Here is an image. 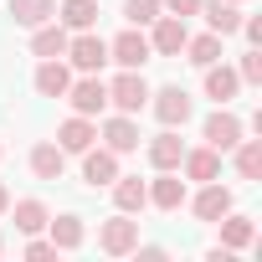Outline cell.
<instances>
[{"mask_svg": "<svg viewBox=\"0 0 262 262\" xmlns=\"http://www.w3.org/2000/svg\"><path fill=\"white\" fill-rule=\"evenodd\" d=\"M98 247L108 252V257H128L139 247V221L128 216V211H118V216H108L103 226H98Z\"/></svg>", "mask_w": 262, "mask_h": 262, "instance_id": "cell-1", "label": "cell"}, {"mask_svg": "<svg viewBox=\"0 0 262 262\" xmlns=\"http://www.w3.org/2000/svg\"><path fill=\"white\" fill-rule=\"evenodd\" d=\"M67 103H72V113H82V118H98V113L108 108V82H103L98 72H82V77H72V88H67Z\"/></svg>", "mask_w": 262, "mask_h": 262, "instance_id": "cell-2", "label": "cell"}, {"mask_svg": "<svg viewBox=\"0 0 262 262\" xmlns=\"http://www.w3.org/2000/svg\"><path fill=\"white\" fill-rule=\"evenodd\" d=\"M144 108H155V118L165 123V128H185V118H190V93L185 88H149V103Z\"/></svg>", "mask_w": 262, "mask_h": 262, "instance_id": "cell-3", "label": "cell"}, {"mask_svg": "<svg viewBox=\"0 0 262 262\" xmlns=\"http://www.w3.org/2000/svg\"><path fill=\"white\" fill-rule=\"evenodd\" d=\"M108 103H113L118 113H139V108L149 103V82L139 77V67H123V72L108 82Z\"/></svg>", "mask_w": 262, "mask_h": 262, "instance_id": "cell-4", "label": "cell"}, {"mask_svg": "<svg viewBox=\"0 0 262 262\" xmlns=\"http://www.w3.org/2000/svg\"><path fill=\"white\" fill-rule=\"evenodd\" d=\"M67 62H72L77 72H103V67H108V41H103L98 31H72Z\"/></svg>", "mask_w": 262, "mask_h": 262, "instance_id": "cell-5", "label": "cell"}, {"mask_svg": "<svg viewBox=\"0 0 262 262\" xmlns=\"http://www.w3.org/2000/svg\"><path fill=\"white\" fill-rule=\"evenodd\" d=\"M149 57H155V47H149L144 26H128V31H118L108 41V62H118V67H144Z\"/></svg>", "mask_w": 262, "mask_h": 262, "instance_id": "cell-6", "label": "cell"}, {"mask_svg": "<svg viewBox=\"0 0 262 262\" xmlns=\"http://www.w3.org/2000/svg\"><path fill=\"white\" fill-rule=\"evenodd\" d=\"M201 139H206V144H211L216 155H226V149H231V144L242 139V118H236V113H231L226 103H216V113H211V118L201 123Z\"/></svg>", "mask_w": 262, "mask_h": 262, "instance_id": "cell-7", "label": "cell"}, {"mask_svg": "<svg viewBox=\"0 0 262 262\" xmlns=\"http://www.w3.org/2000/svg\"><path fill=\"white\" fill-rule=\"evenodd\" d=\"M185 36H190V31H185L180 16H165V11H160V16L149 21V47H155V57H180V52H185Z\"/></svg>", "mask_w": 262, "mask_h": 262, "instance_id": "cell-8", "label": "cell"}, {"mask_svg": "<svg viewBox=\"0 0 262 262\" xmlns=\"http://www.w3.org/2000/svg\"><path fill=\"white\" fill-rule=\"evenodd\" d=\"M98 139H103V149H113V155H134V149H139V123H134V113H113V118H103Z\"/></svg>", "mask_w": 262, "mask_h": 262, "instance_id": "cell-9", "label": "cell"}, {"mask_svg": "<svg viewBox=\"0 0 262 262\" xmlns=\"http://www.w3.org/2000/svg\"><path fill=\"white\" fill-rule=\"evenodd\" d=\"M82 180H88L93 190L113 185V180H118V155L103 149V144H88V149H82Z\"/></svg>", "mask_w": 262, "mask_h": 262, "instance_id": "cell-10", "label": "cell"}, {"mask_svg": "<svg viewBox=\"0 0 262 262\" xmlns=\"http://www.w3.org/2000/svg\"><path fill=\"white\" fill-rule=\"evenodd\" d=\"M190 211H195V221H221L226 211H231V190L221 185V180H206L201 190H195V201H190Z\"/></svg>", "mask_w": 262, "mask_h": 262, "instance_id": "cell-11", "label": "cell"}, {"mask_svg": "<svg viewBox=\"0 0 262 262\" xmlns=\"http://www.w3.org/2000/svg\"><path fill=\"white\" fill-rule=\"evenodd\" d=\"M67 41H72V31L52 16V21H41V26H31V52L36 57H67Z\"/></svg>", "mask_w": 262, "mask_h": 262, "instance_id": "cell-12", "label": "cell"}, {"mask_svg": "<svg viewBox=\"0 0 262 262\" xmlns=\"http://www.w3.org/2000/svg\"><path fill=\"white\" fill-rule=\"evenodd\" d=\"M67 88H72V67H67L62 57H41V67H36V93H41V98H67Z\"/></svg>", "mask_w": 262, "mask_h": 262, "instance_id": "cell-13", "label": "cell"}, {"mask_svg": "<svg viewBox=\"0 0 262 262\" xmlns=\"http://www.w3.org/2000/svg\"><path fill=\"white\" fill-rule=\"evenodd\" d=\"M180 170H185V180H195V185H206V180H221V155H216L211 144H201V149H185V155H180Z\"/></svg>", "mask_w": 262, "mask_h": 262, "instance_id": "cell-14", "label": "cell"}, {"mask_svg": "<svg viewBox=\"0 0 262 262\" xmlns=\"http://www.w3.org/2000/svg\"><path fill=\"white\" fill-rule=\"evenodd\" d=\"M190 195H185V180L175 175V170H160L155 180H149V206H160V211H180Z\"/></svg>", "mask_w": 262, "mask_h": 262, "instance_id": "cell-15", "label": "cell"}, {"mask_svg": "<svg viewBox=\"0 0 262 262\" xmlns=\"http://www.w3.org/2000/svg\"><path fill=\"white\" fill-rule=\"evenodd\" d=\"M57 144H62L67 155H82L88 144H98V123H93V118H82V113H72V118L57 128Z\"/></svg>", "mask_w": 262, "mask_h": 262, "instance_id": "cell-16", "label": "cell"}, {"mask_svg": "<svg viewBox=\"0 0 262 262\" xmlns=\"http://www.w3.org/2000/svg\"><path fill=\"white\" fill-rule=\"evenodd\" d=\"M108 190H113V206H118V211H128V216L149 206V180H139V175H118Z\"/></svg>", "mask_w": 262, "mask_h": 262, "instance_id": "cell-17", "label": "cell"}, {"mask_svg": "<svg viewBox=\"0 0 262 262\" xmlns=\"http://www.w3.org/2000/svg\"><path fill=\"white\" fill-rule=\"evenodd\" d=\"M201 11H206V26L226 41L242 31V6H231V0H201Z\"/></svg>", "mask_w": 262, "mask_h": 262, "instance_id": "cell-18", "label": "cell"}, {"mask_svg": "<svg viewBox=\"0 0 262 262\" xmlns=\"http://www.w3.org/2000/svg\"><path fill=\"white\" fill-rule=\"evenodd\" d=\"M180 155H185V139L175 134V128H160V134L149 139V165L155 170H180Z\"/></svg>", "mask_w": 262, "mask_h": 262, "instance_id": "cell-19", "label": "cell"}, {"mask_svg": "<svg viewBox=\"0 0 262 262\" xmlns=\"http://www.w3.org/2000/svg\"><path fill=\"white\" fill-rule=\"evenodd\" d=\"M201 72H206V98H211V103H231V98H236V88H242L236 67L211 62V67H201Z\"/></svg>", "mask_w": 262, "mask_h": 262, "instance_id": "cell-20", "label": "cell"}, {"mask_svg": "<svg viewBox=\"0 0 262 262\" xmlns=\"http://www.w3.org/2000/svg\"><path fill=\"white\" fill-rule=\"evenodd\" d=\"M31 175L36 180H62L67 175V149L62 144H36L31 149Z\"/></svg>", "mask_w": 262, "mask_h": 262, "instance_id": "cell-21", "label": "cell"}, {"mask_svg": "<svg viewBox=\"0 0 262 262\" xmlns=\"http://www.w3.org/2000/svg\"><path fill=\"white\" fill-rule=\"evenodd\" d=\"M47 231H52V247H57V252H77V247H82V236H88L82 216H72V211H67V216H52V221H47Z\"/></svg>", "mask_w": 262, "mask_h": 262, "instance_id": "cell-22", "label": "cell"}, {"mask_svg": "<svg viewBox=\"0 0 262 262\" xmlns=\"http://www.w3.org/2000/svg\"><path fill=\"white\" fill-rule=\"evenodd\" d=\"M216 226H221V247H231V252H247V247H252V236H257L252 216H242V211H226Z\"/></svg>", "mask_w": 262, "mask_h": 262, "instance_id": "cell-23", "label": "cell"}, {"mask_svg": "<svg viewBox=\"0 0 262 262\" xmlns=\"http://www.w3.org/2000/svg\"><path fill=\"white\" fill-rule=\"evenodd\" d=\"M226 155H231V165H236L242 180H262V139H236Z\"/></svg>", "mask_w": 262, "mask_h": 262, "instance_id": "cell-24", "label": "cell"}, {"mask_svg": "<svg viewBox=\"0 0 262 262\" xmlns=\"http://www.w3.org/2000/svg\"><path fill=\"white\" fill-rule=\"evenodd\" d=\"M57 21L67 31H93L98 26V0H62L57 6Z\"/></svg>", "mask_w": 262, "mask_h": 262, "instance_id": "cell-25", "label": "cell"}, {"mask_svg": "<svg viewBox=\"0 0 262 262\" xmlns=\"http://www.w3.org/2000/svg\"><path fill=\"white\" fill-rule=\"evenodd\" d=\"M47 221H52V211H47L36 195L16 201V231H21V236H36V231H47Z\"/></svg>", "mask_w": 262, "mask_h": 262, "instance_id": "cell-26", "label": "cell"}, {"mask_svg": "<svg viewBox=\"0 0 262 262\" xmlns=\"http://www.w3.org/2000/svg\"><path fill=\"white\" fill-rule=\"evenodd\" d=\"M57 16V0H11V21L16 26H41V21H52Z\"/></svg>", "mask_w": 262, "mask_h": 262, "instance_id": "cell-27", "label": "cell"}, {"mask_svg": "<svg viewBox=\"0 0 262 262\" xmlns=\"http://www.w3.org/2000/svg\"><path fill=\"white\" fill-rule=\"evenodd\" d=\"M185 62H190V67H211V62H221V36H216V31H206V36H185Z\"/></svg>", "mask_w": 262, "mask_h": 262, "instance_id": "cell-28", "label": "cell"}, {"mask_svg": "<svg viewBox=\"0 0 262 262\" xmlns=\"http://www.w3.org/2000/svg\"><path fill=\"white\" fill-rule=\"evenodd\" d=\"M160 11H165L160 0H123V21H128V26H149Z\"/></svg>", "mask_w": 262, "mask_h": 262, "instance_id": "cell-29", "label": "cell"}, {"mask_svg": "<svg viewBox=\"0 0 262 262\" xmlns=\"http://www.w3.org/2000/svg\"><path fill=\"white\" fill-rule=\"evenodd\" d=\"M236 77L247 82V88H257L262 82V52L252 47V52H242V62H236Z\"/></svg>", "mask_w": 262, "mask_h": 262, "instance_id": "cell-30", "label": "cell"}, {"mask_svg": "<svg viewBox=\"0 0 262 262\" xmlns=\"http://www.w3.org/2000/svg\"><path fill=\"white\" fill-rule=\"evenodd\" d=\"M26 257H31V262H41V257H57L52 236H47V242H41V236H31V242H26Z\"/></svg>", "mask_w": 262, "mask_h": 262, "instance_id": "cell-31", "label": "cell"}, {"mask_svg": "<svg viewBox=\"0 0 262 262\" xmlns=\"http://www.w3.org/2000/svg\"><path fill=\"white\" fill-rule=\"evenodd\" d=\"M160 6H165L170 16H180V21H185V16H195V11H201V0H160Z\"/></svg>", "mask_w": 262, "mask_h": 262, "instance_id": "cell-32", "label": "cell"}, {"mask_svg": "<svg viewBox=\"0 0 262 262\" xmlns=\"http://www.w3.org/2000/svg\"><path fill=\"white\" fill-rule=\"evenodd\" d=\"M242 36H247L252 47H262V21H257V16H242Z\"/></svg>", "mask_w": 262, "mask_h": 262, "instance_id": "cell-33", "label": "cell"}, {"mask_svg": "<svg viewBox=\"0 0 262 262\" xmlns=\"http://www.w3.org/2000/svg\"><path fill=\"white\" fill-rule=\"evenodd\" d=\"M134 257H139V262H165L170 252H165V247H134Z\"/></svg>", "mask_w": 262, "mask_h": 262, "instance_id": "cell-34", "label": "cell"}, {"mask_svg": "<svg viewBox=\"0 0 262 262\" xmlns=\"http://www.w3.org/2000/svg\"><path fill=\"white\" fill-rule=\"evenodd\" d=\"M6 211H11V190H6V185H0V216H6Z\"/></svg>", "mask_w": 262, "mask_h": 262, "instance_id": "cell-35", "label": "cell"}, {"mask_svg": "<svg viewBox=\"0 0 262 262\" xmlns=\"http://www.w3.org/2000/svg\"><path fill=\"white\" fill-rule=\"evenodd\" d=\"M231 6H247V0H231Z\"/></svg>", "mask_w": 262, "mask_h": 262, "instance_id": "cell-36", "label": "cell"}, {"mask_svg": "<svg viewBox=\"0 0 262 262\" xmlns=\"http://www.w3.org/2000/svg\"><path fill=\"white\" fill-rule=\"evenodd\" d=\"M0 252H6V236H0Z\"/></svg>", "mask_w": 262, "mask_h": 262, "instance_id": "cell-37", "label": "cell"}, {"mask_svg": "<svg viewBox=\"0 0 262 262\" xmlns=\"http://www.w3.org/2000/svg\"><path fill=\"white\" fill-rule=\"evenodd\" d=\"M0 155H6V144H0Z\"/></svg>", "mask_w": 262, "mask_h": 262, "instance_id": "cell-38", "label": "cell"}]
</instances>
